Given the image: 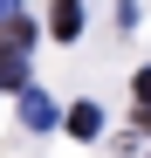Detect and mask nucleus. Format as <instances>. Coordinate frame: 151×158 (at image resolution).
Segmentation results:
<instances>
[{
	"label": "nucleus",
	"instance_id": "nucleus-3",
	"mask_svg": "<svg viewBox=\"0 0 151 158\" xmlns=\"http://www.w3.org/2000/svg\"><path fill=\"white\" fill-rule=\"evenodd\" d=\"M48 28H55L62 41H76V35H83V7H76V0H62V7L48 14Z\"/></svg>",
	"mask_w": 151,
	"mask_h": 158
},
{
	"label": "nucleus",
	"instance_id": "nucleus-4",
	"mask_svg": "<svg viewBox=\"0 0 151 158\" xmlns=\"http://www.w3.org/2000/svg\"><path fill=\"white\" fill-rule=\"evenodd\" d=\"M137 96H144V110H151V69H137V83H131Z\"/></svg>",
	"mask_w": 151,
	"mask_h": 158
},
{
	"label": "nucleus",
	"instance_id": "nucleus-1",
	"mask_svg": "<svg viewBox=\"0 0 151 158\" xmlns=\"http://www.w3.org/2000/svg\"><path fill=\"white\" fill-rule=\"evenodd\" d=\"M21 124H28V131H48V124H55V103H48L41 89H21Z\"/></svg>",
	"mask_w": 151,
	"mask_h": 158
},
{
	"label": "nucleus",
	"instance_id": "nucleus-2",
	"mask_svg": "<svg viewBox=\"0 0 151 158\" xmlns=\"http://www.w3.org/2000/svg\"><path fill=\"white\" fill-rule=\"evenodd\" d=\"M62 124L76 131V138H96V131H103V110H96V103H76V110H69Z\"/></svg>",
	"mask_w": 151,
	"mask_h": 158
}]
</instances>
